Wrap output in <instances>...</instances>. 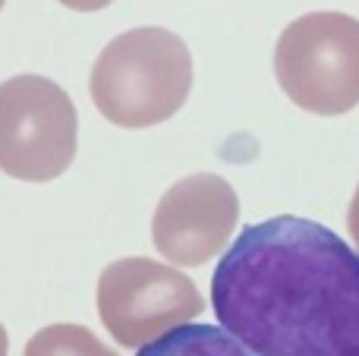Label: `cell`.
Listing matches in <instances>:
<instances>
[{"label": "cell", "mask_w": 359, "mask_h": 356, "mask_svg": "<svg viewBox=\"0 0 359 356\" xmlns=\"http://www.w3.org/2000/svg\"><path fill=\"white\" fill-rule=\"evenodd\" d=\"M211 303L252 356H359V252L309 218L249 224L211 275Z\"/></svg>", "instance_id": "6da1fadb"}, {"label": "cell", "mask_w": 359, "mask_h": 356, "mask_svg": "<svg viewBox=\"0 0 359 356\" xmlns=\"http://www.w3.org/2000/svg\"><path fill=\"white\" fill-rule=\"evenodd\" d=\"M192 88V57L168 29H130L117 35L88 76L101 117L123 130H145L170 120Z\"/></svg>", "instance_id": "7a4b0ae2"}, {"label": "cell", "mask_w": 359, "mask_h": 356, "mask_svg": "<svg viewBox=\"0 0 359 356\" xmlns=\"http://www.w3.org/2000/svg\"><path fill=\"white\" fill-rule=\"evenodd\" d=\"M274 76L297 107L337 117L359 104V19L347 13H306L274 48Z\"/></svg>", "instance_id": "3957f363"}, {"label": "cell", "mask_w": 359, "mask_h": 356, "mask_svg": "<svg viewBox=\"0 0 359 356\" xmlns=\"http://www.w3.org/2000/svg\"><path fill=\"white\" fill-rule=\"evenodd\" d=\"M79 117L57 82L25 73L0 82V170L25 183L57 180L76 158Z\"/></svg>", "instance_id": "277c9868"}, {"label": "cell", "mask_w": 359, "mask_h": 356, "mask_svg": "<svg viewBox=\"0 0 359 356\" xmlns=\"http://www.w3.org/2000/svg\"><path fill=\"white\" fill-rule=\"evenodd\" d=\"M202 309L196 284L155 259H117L98 278V315L107 334L130 350L149 347Z\"/></svg>", "instance_id": "5b68a950"}, {"label": "cell", "mask_w": 359, "mask_h": 356, "mask_svg": "<svg viewBox=\"0 0 359 356\" xmlns=\"http://www.w3.org/2000/svg\"><path fill=\"white\" fill-rule=\"evenodd\" d=\"M236 218L240 199L224 177H183L158 202L151 218V240L164 259L183 268H196L224 249Z\"/></svg>", "instance_id": "8992f818"}, {"label": "cell", "mask_w": 359, "mask_h": 356, "mask_svg": "<svg viewBox=\"0 0 359 356\" xmlns=\"http://www.w3.org/2000/svg\"><path fill=\"white\" fill-rule=\"evenodd\" d=\"M136 356H252L236 338L217 325H180L151 341Z\"/></svg>", "instance_id": "52a82bcc"}, {"label": "cell", "mask_w": 359, "mask_h": 356, "mask_svg": "<svg viewBox=\"0 0 359 356\" xmlns=\"http://www.w3.org/2000/svg\"><path fill=\"white\" fill-rule=\"evenodd\" d=\"M22 356H120L82 325H48L25 344Z\"/></svg>", "instance_id": "ba28073f"}, {"label": "cell", "mask_w": 359, "mask_h": 356, "mask_svg": "<svg viewBox=\"0 0 359 356\" xmlns=\"http://www.w3.org/2000/svg\"><path fill=\"white\" fill-rule=\"evenodd\" d=\"M347 227H350V237L356 243V252H359V186L353 193V202H350V212H347Z\"/></svg>", "instance_id": "9c48e42d"}, {"label": "cell", "mask_w": 359, "mask_h": 356, "mask_svg": "<svg viewBox=\"0 0 359 356\" xmlns=\"http://www.w3.org/2000/svg\"><path fill=\"white\" fill-rule=\"evenodd\" d=\"M63 6H69V10H79V13H95V10H104L111 0H60Z\"/></svg>", "instance_id": "30bf717a"}, {"label": "cell", "mask_w": 359, "mask_h": 356, "mask_svg": "<svg viewBox=\"0 0 359 356\" xmlns=\"http://www.w3.org/2000/svg\"><path fill=\"white\" fill-rule=\"evenodd\" d=\"M0 356H6V328L0 325Z\"/></svg>", "instance_id": "8fae6325"}, {"label": "cell", "mask_w": 359, "mask_h": 356, "mask_svg": "<svg viewBox=\"0 0 359 356\" xmlns=\"http://www.w3.org/2000/svg\"><path fill=\"white\" fill-rule=\"evenodd\" d=\"M4 4H6V0H0V10H4Z\"/></svg>", "instance_id": "7c38bea8"}]
</instances>
